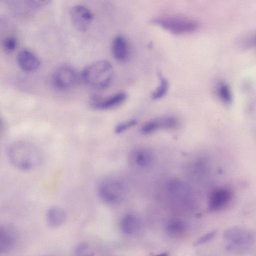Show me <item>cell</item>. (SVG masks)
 Wrapping results in <instances>:
<instances>
[{
    "mask_svg": "<svg viewBox=\"0 0 256 256\" xmlns=\"http://www.w3.org/2000/svg\"><path fill=\"white\" fill-rule=\"evenodd\" d=\"M227 242L226 249L232 252H242L248 250L254 242V236L250 230L242 226L227 229L224 234Z\"/></svg>",
    "mask_w": 256,
    "mask_h": 256,
    "instance_id": "obj_3",
    "label": "cell"
},
{
    "mask_svg": "<svg viewBox=\"0 0 256 256\" xmlns=\"http://www.w3.org/2000/svg\"><path fill=\"white\" fill-rule=\"evenodd\" d=\"M160 80V84L152 94V98L156 100L163 98L167 93L168 89V82L166 78L160 74H158Z\"/></svg>",
    "mask_w": 256,
    "mask_h": 256,
    "instance_id": "obj_19",
    "label": "cell"
},
{
    "mask_svg": "<svg viewBox=\"0 0 256 256\" xmlns=\"http://www.w3.org/2000/svg\"><path fill=\"white\" fill-rule=\"evenodd\" d=\"M127 98L124 92H120L106 98L94 95L90 98V106L98 110H106L115 108L123 103Z\"/></svg>",
    "mask_w": 256,
    "mask_h": 256,
    "instance_id": "obj_9",
    "label": "cell"
},
{
    "mask_svg": "<svg viewBox=\"0 0 256 256\" xmlns=\"http://www.w3.org/2000/svg\"><path fill=\"white\" fill-rule=\"evenodd\" d=\"M217 94L220 100L226 104L231 103L232 99L230 87L226 83H220L217 88Z\"/></svg>",
    "mask_w": 256,
    "mask_h": 256,
    "instance_id": "obj_20",
    "label": "cell"
},
{
    "mask_svg": "<svg viewBox=\"0 0 256 256\" xmlns=\"http://www.w3.org/2000/svg\"><path fill=\"white\" fill-rule=\"evenodd\" d=\"M78 74L70 66H64L58 68L53 75L54 84L58 88L67 89L75 85Z\"/></svg>",
    "mask_w": 256,
    "mask_h": 256,
    "instance_id": "obj_7",
    "label": "cell"
},
{
    "mask_svg": "<svg viewBox=\"0 0 256 256\" xmlns=\"http://www.w3.org/2000/svg\"><path fill=\"white\" fill-rule=\"evenodd\" d=\"M231 190L226 188L214 190L210 194L208 205L212 211H217L224 207L232 198Z\"/></svg>",
    "mask_w": 256,
    "mask_h": 256,
    "instance_id": "obj_10",
    "label": "cell"
},
{
    "mask_svg": "<svg viewBox=\"0 0 256 256\" xmlns=\"http://www.w3.org/2000/svg\"><path fill=\"white\" fill-rule=\"evenodd\" d=\"M135 158L138 164L144 167L150 165L153 160L152 152L146 148L138 150L136 152Z\"/></svg>",
    "mask_w": 256,
    "mask_h": 256,
    "instance_id": "obj_18",
    "label": "cell"
},
{
    "mask_svg": "<svg viewBox=\"0 0 256 256\" xmlns=\"http://www.w3.org/2000/svg\"><path fill=\"white\" fill-rule=\"evenodd\" d=\"M254 42H256V38L254 39Z\"/></svg>",
    "mask_w": 256,
    "mask_h": 256,
    "instance_id": "obj_26",
    "label": "cell"
},
{
    "mask_svg": "<svg viewBox=\"0 0 256 256\" xmlns=\"http://www.w3.org/2000/svg\"><path fill=\"white\" fill-rule=\"evenodd\" d=\"M8 156L13 166L22 170L35 168L43 160L42 153L38 147L24 141L12 144L8 148Z\"/></svg>",
    "mask_w": 256,
    "mask_h": 256,
    "instance_id": "obj_1",
    "label": "cell"
},
{
    "mask_svg": "<svg viewBox=\"0 0 256 256\" xmlns=\"http://www.w3.org/2000/svg\"><path fill=\"white\" fill-rule=\"evenodd\" d=\"M168 188L170 195L176 199H184L190 194L189 186L184 182L178 179L170 180Z\"/></svg>",
    "mask_w": 256,
    "mask_h": 256,
    "instance_id": "obj_14",
    "label": "cell"
},
{
    "mask_svg": "<svg viewBox=\"0 0 256 256\" xmlns=\"http://www.w3.org/2000/svg\"><path fill=\"white\" fill-rule=\"evenodd\" d=\"M16 239V234L12 227L8 225L2 226L0 228V254L13 248Z\"/></svg>",
    "mask_w": 256,
    "mask_h": 256,
    "instance_id": "obj_13",
    "label": "cell"
},
{
    "mask_svg": "<svg viewBox=\"0 0 256 256\" xmlns=\"http://www.w3.org/2000/svg\"><path fill=\"white\" fill-rule=\"evenodd\" d=\"M70 16L74 26L82 32L88 30L94 19L92 12L82 5H76L72 7L70 12Z\"/></svg>",
    "mask_w": 256,
    "mask_h": 256,
    "instance_id": "obj_6",
    "label": "cell"
},
{
    "mask_svg": "<svg viewBox=\"0 0 256 256\" xmlns=\"http://www.w3.org/2000/svg\"><path fill=\"white\" fill-rule=\"evenodd\" d=\"M140 220L134 215L126 214L122 220L121 228L124 233L129 236L138 234L141 230Z\"/></svg>",
    "mask_w": 256,
    "mask_h": 256,
    "instance_id": "obj_16",
    "label": "cell"
},
{
    "mask_svg": "<svg viewBox=\"0 0 256 256\" xmlns=\"http://www.w3.org/2000/svg\"><path fill=\"white\" fill-rule=\"evenodd\" d=\"M66 218V211L58 206H52L49 208L46 214V220L48 225L53 228L62 225Z\"/></svg>",
    "mask_w": 256,
    "mask_h": 256,
    "instance_id": "obj_15",
    "label": "cell"
},
{
    "mask_svg": "<svg viewBox=\"0 0 256 256\" xmlns=\"http://www.w3.org/2000/svg\"><path fill=\"white\" fill-rule=\"evenodd\" d=\"M112 52L114 58L120 62L128 60L130 49L127 40L122 36H116L112 42Z\"/></svg>",
    "mask_w": 256,
    "mask_h": 256,
    "instance_id": "obj_12",
    "label": "cell"
},
{
    "mask_svg": "<svg viewBox=\"0 0 256 256\" xmlns=\"http://www.w3.org/2000/svg\"><path fill=\"white\" fill-rule=\"evenodd\" d=\"M112 66L106 60L96 61L84 68L82 76L85 82L92 88L104 90L110 86L114 78Z\"/></svg>",
    "mask_w": 256,
    "mask_h": 256,
    "instance_id": "obj_2",
    "label": "cell"
},
{
    "mask_svg": "<svg viewBox=\"0 0 256 256\" xmlns=\"http://www.w3.org/2000/svg\"><path fill=\"white\" fill-rule=\"evenodd\" d=\"M152 22L174 34H184L194 32L198 28L197 23L188 18L170 16L156 18Z\"/></svg>",
    "mask_w": 256,
    "mask_h": 256,
    "instance_id": "obj_4",
    "label": "cell"
},
{
    "mask_svg": "<svg viewBox=\"0 0 256 256\" xmlns=\"http://www.w3.org/2000/svg\"><path fill=\"white\" fill-rule=\"evenodd\" d=\"M16 60L20 68L27 72L35 71L40 66L38 58L27 50H20L18 54Z\"/></svg>",
    "mask_w": 256,
    "mask_h": 256,
    "instance_id": "obj_11",
    "label": "cell"
},
{
    "mask_svg": "<svg viewBox=\"0 0 256 256\" xmlns=\"http://www.w3.org/2000/svg\"><path fill=\"white\" fill-rule=\"evenodd\" d=\"M216 230H212L209 232L196 240L194 243V245H200L206 242L212 238L216 235Z\"/></svg>",
    "mask_w": 256,
    "mask_h": 256,
    "instance_id": "obj_25",
    "label": "cell"
},
{
    "mask_svg": "<svg viewBox=\"0 0 256 256\" xmlns=\"http://www.w3.org/2000/svg\"><path fill=\"white\" fill-rule=\"evenodd\" d=\"M186 229V223L182 220H174L170 221L166 226L168 234L172 236H178L184 233Z\"/></svg>",
    "mask_w": 256,
    "mask_h": 256,
    "instance_id": "obj_17",
    "label": "cell"
},
{
    "mask_svg": "<svg viewBox=\"0 0 256 256\" xmlns=\"http://www.w3.org/2000/svg\"><path fill=\"white\" fill-rule=\"evenodd\" d=\"M17 40L14 36H8L2 42V46L5 51L11 52L14 50L16 47Z\"/></svg>",
    "mask_w": 256,
    "mask_h": 256,
    "instance_id": "obj_21",
    "label": "cell"
},
{
    "mask_svg": "<svg viewBox=\"0 0 256 256\" xmlns=\"http://www.w3.org/2000/svg\"><path fill=\"white\" fill-rule=\"evenodd\" d=\"M52 0H26V4L28 7L32 9L42 8L48 4Z\"/></svg>",
    "mask_w": 256,
    "mask_h": 256,
    "instance_id": "obj_24",
    "label": "cell"
},
{
    "mask_svg": "<svg viewBox=\"0 0 256 256\" xmlns=\"http://www.w3.org/2000/svg\"><path fill=\"white\" fill-rule=\"evenodd\" d=\"M136 124L137 120L135 119H132L121 122L116 126L114 132L117 134H120L128 128L134 126Z\"/></svg>",
    "mask_w": 256,
    "mask_h": 256,
    "instance_id": "obj_22",
    "label": "cell"
},
{
    "mask_svg": "<svg viewBox=\"0 0 256 256\" xmlns=\"http://www.w3.org/2000/svg\"><path fill=\"white\" fill-rule=\"evenodd\" d=\"M178 124V119L174 116H166L156 118L146 122L141 128L142 134H148L162 129H174Z\"/></svg>",
    "mask_w": 256,
    "mask_h": 256,
    "instance_id": "obj_8",
    "label": "cell"
},
{
    "mask_svg": "<svg viewBox=\"0 0 256 256\" xmlns=\"http://www.w3.org/2000/svg\"><path fill=\"white\" fill-rule=\"evenodd\" d=\"M98 193L100 198L105 202L116 204L124 198V189L123 184L115 179H106L99 185Z\"/></svg>",
    "mask_w": 256,
    "mask_h": 256,
    "instance_id": "obj_5",
    "label": "cell"
},
{
    "mask_svg": "<svg viewBox=\"0 0 256 256\" xmlns=\"http://www.w3.org/2000/svg\"><path fill=\"white\" fill-rule=\"evenodd\" d=\"M90 246L85 242H80L77 244L74 249V252L78 256L92 255Z\"/></svg>",
    "mask_w": 256,
    "mask_h": 256,
    "instance_id": "obj_23",
    "label": "cell"
}]
</instances>
